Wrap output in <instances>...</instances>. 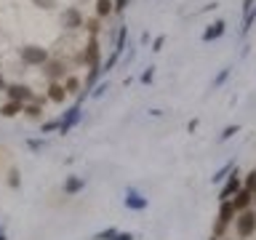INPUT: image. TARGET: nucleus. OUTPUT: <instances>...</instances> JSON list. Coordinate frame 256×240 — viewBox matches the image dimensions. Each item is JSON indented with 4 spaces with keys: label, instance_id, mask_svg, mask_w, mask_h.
<instances>
[{
    "label": "nucleus",
    "instance_id": "obj_6",
    "mask_svg": "<svg viewBox=\"0 0 256 240\" xmlns=\"http://www.w3.org/2000/svg\"><path fill=\"white\" fill-rule=\"evenodd\" d=\"M99 56H102V51H99V40H96V38H88L86 51L80 54V62H86L88 67H102V64H99Z\"/></svg>",
    "mask_w": 256,
    "mask_h": 240
},
{
    "label": "nucleus",
    "instance_id": "obj_38",
    "mask_svg": "<svg viewBox=\"0 0 256 240\" xmlns=\"http://www.w3.org/2000/svg\"><path fill=\"white\" fill-rule=\"evenodd\" d=\"M211 240H219V238H211Z\"/></svg>",
    "mask_w": 256,
    "mask_h": 240
},
{
    "label": "nucleus",
    "instance_id": "obj_18",
    "mask_svg": "<svg viewBox=\"0 0 256 240\" xmlns=\"http://www.w3.org/2000/svg\"><path fill=\"white\" fill-rule=\"evenodd\" d=\"M102 75V67H88V78H86V94H88V88H94L96 86V80H99Z\"/></svg>",
    "mask_w": 256,
    "mask_h": 240
},
{
    "label": "nucleus",
    "instance_id": "obj_1",
    "mask_svg": "<svg viewBox=\"0 0 256 240\" xmlns=\"http://www.w3.org/2000/svg\"><path fill=\"white\" fill-rule=\"evenodd\" d=\"M235 216H238V211H235V206H232V200L219 203V216H216V224H214V238H222L224 230L235 222Z\"/></svg>",
    "mask_w": 256,
    "mask_h": 240
},
{
    "label": "nucleus",
    "instance_id": "obj_15",
    "mask_svg": "<svg viewBox=\"0 0 256 240\" xmlns=\"http://www.w3.org/2000/svg\"><path fill=\"white\" fill-rule=\"evenodd\" d=\"M48 99L56 102V104H62L64 99H67V91H64V83H51L48 86Z\"/></svg>",
    "mask_w": 256,
    "mask_h": 240
},
{
    "label": "nucleus",
    "instance_id": "obj_7",
    "mask_svg": "<svg viewBox=\"0 0 256 240\" xmlns=\"http://www.w3.org/2000/svg\"><path fill=\"white\" fill-rule=\"evenodd\" d=\"M62 24H64V30H80L86 24V19H83V14H80V8L70 6V8H64V14H62Z\"/></svg>",
    "mask_w": 256,
    "mask_h": 240
},
{
    "label": "nucleus",
    "instance_id": "obj_16",
    "mask_svg": "<svg viewBox=\"0 0 256 240\" xmlns=\"http://www.w3.org/2000/svg\"><path fill=\"white\" fill-rule=\"evenodd\" d=\"M112 11H115V3H112V0H96V16H99V19L110 16Z\"/></svg>",
    "mask_w": 256,
    "mask_h": 240
},
{
    "label": "nucleus",
    "instance_id": "obj_14",
    "mask_svg": "<svg viewBox=\"0 0 256 240\" xmlns=\"http://www.w3.org/2000/svg\"><path fill=\"white\" fill-rule=\"evenodd\" d=\"M19 112H24V104H19V102L8 99L6 104H0V115H3V118H16Z\"/></svg>",
    "mask_w": 256,
    "mask_h": 240
},
{
    "label": "nucleus",
    "instance_id": "obj_35",
    "mask_svg": "<svg viewBox=\"0 0 256 240\" xmlns=\"http://www.w3.org/2000/svg\"><path fill=\"white\" fill-rule=\"evenodd\" d=\"M6 88H8V83H6V78L0 75V91H6Z\"/></svg>",
    "mask_w": 256,
    "mask_h": 240
},
{
    "label": "nucleus",
    "instance_id": "obj_36",
    "mask_svg": "<svg viewBox=\"0 0 256 240\" xmlns=\"http://www.w3.org/2000/svg\"><path fill=\"white\" fill-rule=\"evenodd\" d=\"M251 195H254V203H256V187H254V192H251Z\"/></svg>",
    "mask_w": 256,
    "mask_h": 240
},
{
    "label": "nucleus",
    "instance_id": "obj_31",
    "mask_svg": "<svg viewBox=\"0 0 256 240\" xmlns=\"http://www.w3.org/2000/svg\"><path fill=\"white\" fill-rule=\"evenodd\" d=\"M152 75H155V72H152V67H150V70H144V72H142V83H150Z\"/></svg>",
    "mask_w": 256,
    "mask_h": 240
},
{
    "label": "nucleus",
    "instance_id": "obj_19",
    "mask_svg": "<svg viewBox=\"0 0 256 240\" xmlns=\"http://www.w3.org/2000/svg\"><path fill=\"white\" fill-rule=\"evenodd\" d=\"M83 27L88 30V35H91V38H96V35H99V30H102V22H99V16H94V19H86V24H83Z\"/></svg>",
    "mask_w": 256,
    "mask_h": 240
},
{
    "label": "nucleus",
    "instance_id": "obj_5",
    "mask_svg": "<svg viewBox=\"0 0 256 240\" xmlns=\"http://www.w3.org/2000/svg\"><path fill=\"white\" fill-rule=\"evenodd\" d=\"M238 190H243V179H240V174H238V168H235V171H232L227 179H224V187H222V192H219V203H224V200H232Z\"/></svg>",
    "mask_w": 256,
    "mask_h": 240
},
{
    "label": "nucleus",
    "instance_id": "obj_25",
    "mask_svg": "<svg viewBox=\"0 0 256 240\" xmlns=\"http://www.w3.org/2000/svg\"><path fill=\"white\" fill-rule=\"evenodd\" d=\"M32 3H35L38 8H46V11H48V8L56 6V0H32Z\"/></svg>",
    "mask_w": 256,
    "mask_h": 240
},
{
    "label": "nucleus",
    "instance_id": "obj_27",
    "mask_svg": "<svg viewBox=\"0 0 256 240\" xmlns=\"http://www.w3.org/2000/svg\"><path fill=\"white\" fill-rule=\"evenodd\" d=\"M56 128H59V120H48V123H43V134L56 131Z\"/></svg>",
    "mask_w": 256,
    "mask_h": 240
},
{
    "label": "nucleus",
    "instance_id": "obj_12",
    "mask_svg": "<svg viewBox=\"0 0 256 240\" xmlns=\"http://www.w3.org/2000/svg\"><path fill=\"white\" fill-rule=\"evenodd\" d=\"M83 187H86L83 176H67V179H64V192H67V195H78Z\"/></svg>",
    "mask_w": 256,
    "mask_h": 240
},
{
    "label": "nucleus",
    "instance_id": "obj_24",
    "mask_svg": "<svg viewBox=\"0 0 256 240\" xmlns=\"http://www.w3.org/2000/svg\"><path fill=\"white\" fill-rule=\"evenodd\" d=\"M8 184H11L14 190L19 187V171H16V168H11V174H8Z\"/></svg>",
    "mask_w": 256,
    "mask_h": 240
},
{
    "label": "nucleus",
    "instance_id": "obj_23",
    "mask_svg": "<svg viewBox=\"0 0 256 240\" xmlns=\"http://www.w3.org/2000/svg\"><path fill=\"white\" fill-rule=\"evenodd\" d=\"M115 235H118V230H115V227H110V230L99 232V235H96V240H115Z\"/></svg>",
    "mask_w": 256,
    "mask_h": 240
},
{
    "label": "nucleus",
    "instance_id": "obj_3",
    "mask_svg": "<svg viewBox=\"0 0 256 240\" xmlns=\"http://www.w3.org/2000/svg\"><path fill=\"white\" fill-rule=\"evenodd\" d=\"M235 232H238V238H251L254 232H256V211L254 208H248V211H240L235 216Z\"/></svg>",
    "mask_w": 256,
    "mask_h": 240
},
{
    "label": "nucleus",
    "instance_id": "obj_10",
    "mask_svg": "<svg viewBox=\"0 0 256 240\" xmlns=\"http://www.w3.org/2000/svg\"><path fill=\"white\" fill-rule=\"evenodd\" d=\"M254 203V195H251V190H238L235 192V198H232V206H235V211H248Z\"/></svg>",
    "mask_w": 256,
    "mask_h": 240
},
{
    "label": "nucleus",
    "instance_id": "obj_2",
    "mask_svg": "<svg viewBox=\"0 0 256 240\" xmlns=\"http://www.w3.org/2000/svg\"><path fill=\"white\" fill-rule=\"evenodd\" d=\"M19 59H22V64H27V67H43L48 62V51L43 46H22Z\"/></svg>",
    "mask_w": 256,
    "mask_h": 240
},
{
    "label": "nucleus",
    "instance_id": "obj_17",
    "mask_svg": "<svg viewBox=\"0 0 256 240\" xmlns=\"http://www.w3.org/2000/svg\"><path fill=\"white\" fill-rule=\"evenodd\" d=\"M24 115L32 118V120H40L43 118V107H40L38 102H30V104H24Z\"/></svg>",
    "mask_w": 256,
    "mask_h": 240
},
{
    "label": "nucleus",
    "instance_id": "obj_29",
    "mask_svg": "<svg viewBox=\"0 0 256 240\" xmlns=\"http://www.w3.org/2000/svg\"><path fill=\"white\" fill-rule=\"evenodd\" d=\"M235 134H238V126H227L222 134V139H230V136H235Z\"/></svg>",
    "mask_w": 256,
    "mask_h": 240
},
{
    "label": "nucleus",
    "instance_id": "obj_8",
    "mask_svg": "<svg viewBox=\"0 0 256 240\" xmlns=\"http://www.w3.org/2000/svg\"><path fill=\"white\" fill-rule=\"evenodd\" d=\"M64 70H67V64L62 59H48L43 64V75L51 80V83H59V78H64Z\"/></svg>",
    "mask_w": 256,
    "mask_h": 240
},
{
    "label": "nucleus",
    "instance_id": "obj_21",
    "mask_svg": "<svg viewBox=\"0 0 256 240\" xmlns=\"http://www.w3.org/2000/svg\"><path fill=\"white\" fill-rule=\"evenodd\" d=\"M78 88H80V80L78 78H67V80H64V91H67V94H75Z\"/></svg>",
    "mask_w": 256,
    "mask_h": 240
},
{
    "label": "nucleus",
    "instance_id": "obj_11",
    "mask_svg": "<svg viewBox=\"0 0 256 240\" xmlns=\"http://www.w3.org/2000/svg\"><path fill=\"white\" fill-rule=\"evenodd\" d=\"M126 208H131V211H144V208H147V198H142L139 192L128 190L126 192Z\"/></svg>",
    "mask_w": 256,
    "mask_h": 240
},
{
    "label": "nucleus",
    "instance_id": "obj_28",
    "mask_svg": "<svg viewBox=\"0 0 256 240\" xmlns=\"http://www.w3.org/2000/svg\"><path fill=\"white\" fill-rule=\"evenodd\" d=\"M227 75H230V70H222V72H219V78L214 80V88H219V86L224 83V80H227Z\"/></svg>",
    "mask_w": 256,
    "mask_h": 240
},
{
    "label": "nucleus",
    "instance_id": "obj_37",
    "mask_svg": "<svg viewBox=\"0 0 256 240\" xmlns=\"http://www.w3.org/2000/svg\"><path fill=\"white\" fill-rule=\"evenodd\" d=\"M0 240H6V235H3V232H0Z\"/></svg>",
    "mask_w": 256,
    "mask_h": 240
},
{
    "label": "nucleus",
    "instance_id": "obj_13",
    "mask_svg": "<svg viewBox=\"0 0 256 240\" xmlns=\"http://www.w3.org/2000/svg\"><path fill=\"white\" fill-rule=\"evenodd\" d=\"M224 27H227V24H224L222 19H219V22H214L211 27H208V30L203 32V43H211V40L222 38V35H224Z\"/></svg>",
    "mask_w": 256,
    "mask_h": 240
},
{
    "label": "nucleus",
    "instance_id": "obj_30",
    "mask_svg": "<svg viewBox=\"0 0 256 240\" xmlns=\"http://www.w3.org/2000/svg\"><path fill=\"white\" fill-rule=\"evenodd\" d=\"M112 3H115V11H126L128 8V0H112Z\"/></svg>",
    "mask_w": 256,
    "mask_h": 240
},
{
    "label": "nucleus",
    "instance_id": "obj_22",
    "mask_svg": "<svg viewBox=\"0 0 256 240\" xmlns=\"http://www.w3.org/2000/svg\"><path fill=\"white\" fill-rule=\"evenodd\" d=\"M256 22V8H251V11L246 14V19H243V32H248L251 30V24Z\"/></svg>",
    "mask_w": 256,
    "mask_h": 240
},
{
    "label": "nucleus",
    "instance_id": "obj_26",
    "mask_svg": "<svg viewBox=\"0 0 256 240\" xmlns=\"http://www.w3.org/2000/svg\"><path fill=\"white\" fill-rule=\"evenodd\" d=\"M163 46H166V35H160V38H155V43H152V51H163Z\"/></svg>",
    "mask_w": 256,
    "mask_h": 240
},
{
    "label": "nucleus",
    "instance_id": "obj_9",
    "mask_svg": "<svg viewBox=\"0 0 256 240\" xmlns=\"http://www.w3.org/2000/svg\"><path fill=\"white\" fill-rule=\"evenodd\" d=\"M78 120H80V102H78V104H72L70 112H67V115H64V118L59 120V134H67L70 128L78 123Z\"/></svg>",
    "mask_w": 256,
    "mask_h": 240
},
{
    "label": "nucleus",
    "instance_id": "obj_32",
    "mask_svg": "<svg viewBox=\"0 0 256 240\" xmlns=\"http://www.w3.org/2000/svg\"><path fill=\"white\" fill-rule=\"evenodd\" d=\"M115 240H134V235H131V232H118Z\"/></svg>",
    "mask_w": 256,
    "mask_h": 240
},
{
    "label": "nucleus",
    "instance_id": "obj_20",
    "mask_svg": "<svg viewBox=\"0 0 256 240\" xmlns=\"http://www.w3.org/2000/svg\"><path fill=\"white\" fill-rule=\"evenodd\" d=\"M254 187H256V168H254V171H248L246 179H243V190H251L254 192Z\"/></svg>",
    "mask_w": 256,
    "mask_h": 240
},
{
    "label": "nucleus",
    "instance_id": "obj_4",
    "mask_svg": "<svg viewBox=\"0 0 256 240\" xmlns=\"http://www.w3.org/2000/svg\"><path fill=\"white\" fill-rule=\"evenodd\" d=\"M6 94H8V99H11V102H19V104H30V102L38 99L35 91H32L30 86H24V83H11L6 88Z\"/></svg>",
    "mask_w": 256,
    "mask_h": 240
},
{
    "label": "nucleus",
    "instance_id": "obj_34",
    "mask_svg": "<svg viewBox=\"0 0 256 240\" xmlns=\"http://www.w3.org/2000/svg\"><path fill=\"white\" fill-rule=\"evenodd\" d=\"M251 8H254V0H243V11L248 14V11H251Z\"/></svg>",
    "mask_w": 256,
    "mask_h": 240
},
{
    "label": "nucleus",
    "instance_id": "obj_33",
    "mask_svg": "<svg viewBox=\"0 0 256 240\" xmlns=\"http://www.w3.org/2000/svg\"><path fill=\"white\" fill-rule=\"evenodd\" d=\"M104 91H107V83H99V86H96V91H94V96H102Z\"/></svg>",
    "mask_w": 256,
    "mask_h": 240
}]
</instances>
